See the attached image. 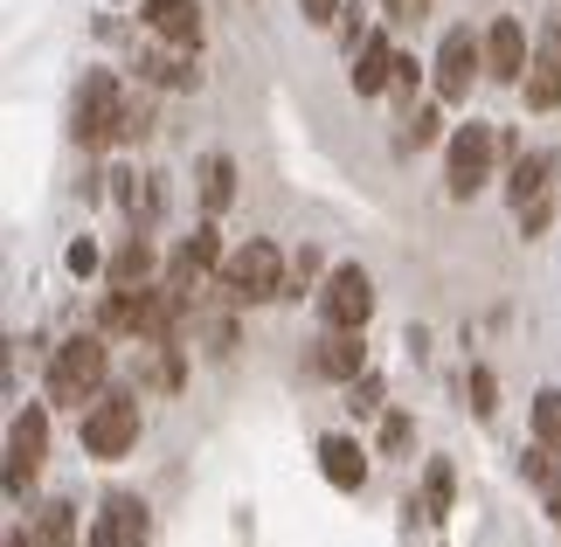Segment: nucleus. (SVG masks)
<instances>
[{
	"label": "nucleus",
	"mask_w": 561,
	"mask_h": 547,
	"mask_svg": "<svg viewBox=\"0 0 561 547\" xmlns=\"http://www.w3.org/2000/svg\"><path fill=\"white\" fill-rule=\"evenodd\" d=\"M396 62H402V49L388 35H368L354 49V98H381L388 83H396Z\"/></svg>",
	"instance_id": "nucleus-17"
},
{
	"label": "nucleus",
	"mask_w": 561,
	"mask_h": 547,
	"mask_svg": "<svg viewBox=\"0 0 561 547\" xmlns=\"http://www.w3.org/2000/svg\"><path fill=\"white\" fill-rule=\"evenodd\" d=\"M548 223H554V202H548V194H541V202H527V208H520V236H541Z\"/></svg>",
	"instance_id": "nucleus-33"
},
{
	"label": "nucleus",
	"mask_w": 561,
	"mask_h": 547,
	"mask_svg": "<svg viewBox=\"0 0 561 547\" xmlns=\"http://www.w3.org/2000/svg\"><path fill=\"white\" fill-rule=\"evenodd\" d=\"M554 173H561V160H554V152H513V173H506V202H513V208L541 202V194L554 187Z\"/></svg>",
	"instance_id": "nucleus-18"
},
{
	"label": "nucleus",
	"mask_w": 561,
	"mask_h": 547,
	"mask_svg": "<svg viewBox=\"0 0 561 547\" xmlns=\"http://www.w3.org/2000/svg\"><path fill=\"white\" fill-rule=\"evenodd\" d=\"M139 21L167 49H202V8L194 0H139Z\"/></svg>",
	"instance_id": "nucleus-14"
},
{
	"label": "nucleus",
	"mask_w": 561,
	"mask_h": 547,
	"mask_svg": "<svg viewBox=\"0 0 561 547\" xmlns=\"http://www.w3.org/2000/svg\"><path fill=\"white\" fill-rule=\"evenodd\" d=\"M430 8H437V0H381V14L396 21V29H423Z\"/></svg>",
	"instance_id": "nucleus-30"
},
{
	"label": "nucleus",
	"mask_w": 561,
	"mask_h": 547,
	"mask_svg": "<svg viewBox=\"0 0 561 547\" xmlns=\"http://www.w3.org/2000/svg\"><path fill=\"white\" fill-rule=\"evenodd\" d=\"M479 77H485V35L450 29V35L437 42V62H430V91H437L444 104H465Z\"/></svg>",
	"instance_id": "nucleus-7"
},
{
	"label": "nucleus",
	"mask_w": 561,
	"mask_h": 547,
	"mask_svg": "<svg viewBox=\"0 0 561 547\" xmlns=\"http://www.w3.org/2000/svg\"><path fill=\"white\" fill-rule=\"evenodd\" d=\"M28 534H35V547H77V506L70 499H42L28 513Z\"/></svg>",
	"instance_id": "nucleus-20"
},
{
	"label": "nucleus",
	"mask_w": 561,
	"mask_h": 547,
	"mask_svg": "<svg viewBox=\"0 0 561 547\" xmlns=\"http://www.w3.org/2000/svg\"><path fill=\"white\" fill-rule=\"evenodd\" d=\"M146 540H153V513H146V499L139 492H104L83 547H146Z\"/></svg>",
	"instance_id": "nucleus-9"
},
{
	"label": "nucleus",
	"mask_w": 561,
	"mask_h": 547,
	"mask_svg": "<svg viewBox=\"0 0 561 547\" xmlns=\"http://www.w3.org/2000/svg\"><path fill=\"white\" fill-rule=\"evenodd\" d=\"M306 375L312 381H360L368 375V333H347V326H327L312 346H306Z\"/></svg>",
	"instance_id": "nucleus-10"
},
{
	"label": "nucleus",
	"mask_w": 561,
	"mask_h": 547,
	"mask_svg": "<svg viewBox=\"0 0 561 547\" xmlns=\"http://www.w3.org/2000/svg\"><path fill=\"white\" fill-rule=\"evenodd\" d=\"M8 547H35V534H28V527H14V534H8Z\"/></svg>",
	"instance_id": "nucleus-35"
},
{
	"label": "nucleus",
	"mask_w": 561,
	"mask_h": 547,
	"mask_svg": "<svg viewBox=\"0 0 561 547\" xmlns=\"http://www.w3.org/2000/svg\"><path fill=\"white\" fill-rule=\"evenodd\" d=\"M402 146H437V133H444V118H437V104H416V112H402Z\"/></svg>",
	"instance_id": "nucleus-26"
},
{
	"label": "nucleus",
	"mask_w": 561,
	"mask_h": 547,
	"mask_svg": "<svg viewBox=\"0 0 561 547\" xmlns=\"http://www.w3.org/2000/svg\"><path fill=\"white\" fill-rule=\"evenodd\" d=\"M70 271L91 277V271H98V243H70Z\"/></svg>",
	"instance_id": "nucleus-34"
},
{
	"label": "nucleus",
	"mask_w": 561,
	"mask_h": 547,
	"mask_svg": "<svg viewBox=\"0 0 561 547\" xmlns=\"http://www.w3.org/2000/svg\"><path fill=\"white\" fill-rule=\"evenodd\" d=\"M347 409H354V415H375V409H381V375L347 381Z\"/></svg>",
	"instance_id": "nucleus-31"
},
{
	"label": "nucleus",
	"mask_w": 561,
	"mask_h": 547,
	"mask_svg": "<svg viewBox=\"0 0 561 547\" xmlns=\"http://www.w3.org/2000/svg\"><path fill=\"white\" fill-rule=\"evenodd\" d=\"M112 333H70L49 354V375H42V396L49 409H91L104 396V381H112Z\"/></svg>",
	"instance_id": "nucleus-2"
},
{
	"label": "nucleus",
	"mask_w": 561,
	"mask_h": 547,
	"mask_svg": "<svg viewBox=\"0 0 561 547\" xmlns=\"http://www.w3.org/2000/svg\"><path fill=\"white\" fill-rule=\"evenodd\" d=\"M139 430H146L139 388H104L91 409H77V444L91 451L98 465H118V457L139 444Z\"/></svg>",
	"instance_id": "nucleus-3"
},
{
	"label": "nucleus",
	"mask_w": 561,
	"mask_h": 547,
	"mask_svg": "<svg viewBox=\"0 0 561 547\" xmlns=\"http://www.w3.org/2000/svg\"><path fill=\"white\" fill-rule=\"evenodd\" d=\"M520 471H527V486H534V492H541V486H548V478L561 471V457H554V444H541V436H534V444L520 451Z\"/></svg>",
	"instance_id": "nucleus-24"
},
{
	"label": "nucleus",
	"mask_w": 561,
	"mask_h": 547,
	"mask_svg": "<svg viewBox=\"0 0 561 547\" xmlns=\"http://www.w3.org/2000/svg\"><path fill=\"white\" fill-rule=\"evenodd\" d=\"M450 499H458V478H450V465L437 457V465L423 471V492L409 499V513H416V520H430V527H444V520H450Z\"/></svg>",
	"instance_id": "nucleus-19"
},
{
	"label": "nucleus",
	"mask_w": 561,
	"mask_h": 547,
	"mask_svg": "<svg viewBox=\"0 0 561 547\" xmlns=\"http://www.w3.org/2000/svg\"><path fill=\"white\" fill-rule=\"evenodd\" d=\"M520 98L527 112H561V21H548L541 42H534V62L520 77Z\"/></svg>",
	"instance_id": "nucleus-12"
},
{
	"label": "nucleus",
	"mask_w": 561,
	"mask_h": 547,
	"mask_svg": "<svg viewBox=\"0 0 561 547\" xmlns=\"http://www.w3.org/2000/svg\"><path fill=\"white\" fill-rule=\"evenodd\" d=\"M527 29H520V14H492V29H485V77L492 83H520L527 77Z\"/></svg>",
	"instance_id": "nucleus-13"
},
{
	"label": "nucleus",
	"mask_w": 561,
	"mask_h": 547,
	"mask_svg": "<svg viewBox=\"0 0 561 547\" xmlns=\"http://www.w3.org/2000/svg\"><path fill=\"white\" fill-rule=\"evenodd\" d=\"M534 436L561 451V388H541V396H534Z\"/></svg>",
	"instance_id": "nucleus-23"
},
{
	"label": "nucleus",
	"mask_w": 561,
	"mask_h": 547,
	"mask_svg": "<svg viewBox=\"0 0 561 547\" xmlns=\"http://www.w3.org/2000/svg\"><path fill=\"white\" fill-rule=\"evenodd\" d=\"M42 465H49V402H28L8 423V499H28Z\"/></svg>",
	"instance_id": "nucleus-6"
},
{
	"label": "nucleus",
	"mask_w": 561,
	"mask_h": 547,
	"mask_svg": "<svg viewBox=\"0 0 561 547\" xmlns=\"http://www.w3.org/2000/svg\"><path fill=\"white\" fill-rule=\"evenodd\" d=\"M340 8H347V0H298V14H306L312 29H333V21H340Z\"/></svg>",
	"instance_id": "nucleus-32"
},
{
	"label": "nucleus",
	"mask_w": 561,
	"mask_h": 547,
	"mask_svg": "<svg viewBox=\"0 0 561 547\" xmlns=\"http://www.w3.org/2000/svg\"><path fill=\"white\" fill-rule=\"evenodd\" d=\"M167 277V264H160V250L146 243V236H125V250L104 264V284L112 292H146V284H160Z\"/></svg>",
	"instance_id": "nucleus-15"
},
{
	"label": "nucleus",
	"mask_w": 561,
	"mask_h": 547,
	"mask_svg": "<svg viewBox=\"0 0 561 547\" xmlns=\"http://www.w3.org/2000/svg\"><path fill=\"white\" fill-rule=\"evenodd\" d=\"M500 125H458V133L444 139V194L450 202H471V194H485V181H492V160H500Z\"/></svg>",
	"instance_id": "nucleus-5"
},
{
	"label": "nucleus",
	"mask_w": 561,
	"mask_h": 547,
	"mask_svg": "<svg viewBox=\"0 0 561 547\" xmlns=\"http://www.w3.org/2000/svg\"><path fill=\"white\" fill-rule=\"evenodd\" d=\"M229 202H236V160H229V152H208V160H202V208L222 215Z\"/></svg>",
	"instance_id": "nucleus-22"
},
{
	"label": "nucleus",
	"mask_w": 561,
	"mask_h": 547,
	"mask_svg": "<svg viewBox=\"0 0 561 547\" xmlns=\"http://www.w3.org/2000/svg\"><path fill=\"white\" fill-rule=\"evenodd\" d=\"M194 49H181V56H139V83H167V91H194L202 83V70L187 62Z\"/></svg>",
	"instance_id": "nucleus-21"
},
{
	"label": "nucleus",
	"mask_w": 561,
	"mask_h": 547,
	"mask_svg": "<svg viewBox=\"0 0 561 547\" xmlns=\"http://www.w3.org/2000/svg\"><path fill=\"white\" fill-rule=\"evenodd\" d=\"M146 133H153V104L125 91L118 70H83L77 104H70V139L83 152H104V146H133Z\"/></svg>",
	"instance_id": "nucleus-1"
},
{
	"label": "nucleus",
	"mask_w": 561,
	"mask_h": 547,
	"mask_svg": "<svg viewBox=\"0 0 561 547\" xmlns=\"http://www.w3.org/2000/svg\"><path fill=\"white\" fill-rule=\"evenodd\" d=\"M409 444H416V423H409L402 409H388V415H381V457H402Z\"/></svg>",
	"instance_id": "nucleus-27"
},
{
	"label": "nucleus",
	"mask_w": 561,
	"mask_h": 547,
	"mask_svg": "<svg viewBox=\"0 0 561 547\" xmlns=\"http://www.w3.org/2000/svg\"><path fill=\"white\" fill-rule=\"evenodd\" d=\"M319 471H327V486L333 492H360L368 486V451L354 444V436H319Z\"/></svg>",
	"instance_id": "nucleus-16"
},
{
	"label": "nucleus",
	"mask_w": 561,
	"mask_h": 547,
	"mask_svg": "<svg viewBox=\"0 0 561 547\" xmlns=\"http://www.w3.org/2000/svg\"><path fill=\"white\" fill-rule=\"evenodd\" d=\"M285 250L264 243V236H250V243H236L222 257V271H215V292H222L229 305H271L285 298Z\"/></svg>",
	"instance_id": "nucleus-4"
},
{
	"label": "nucleus",
	"mask_w": 561,
	"mask_h": 547,
	"mask_svg": "<svg viewBox=\"0 0 561 547\" xmlns=\"http://www.w3.org/2000/svg\"><path fill=\"white\" fill-rule=\"evenodd\" d=\"M312 277H319V250L306 243V250L291 257V284H285V298H306V292H312Z\"/></svg>",
	"instance_id": "nucleus-29"
},
{
	"label": "nucleus",
	"mask_w": 561,
	"mask_h": 547,
	"mask_svg": "<svg viewBox=\"0 0 561 547\" xmlns=\"http://www.w3.org/2000/svg\"><path fill=\"white\" fill-rule=\"evenodd\" d=\"M222 271V236H215V223H202L194 236H181L174 243V257H167V284H174V292H202V284Z\"/></svg>",
	"instance_id": "nucleus-11"
},
{
	"label": "nucleus",
	"mask_w": 561,
	"mask_h": 547,
	"mask_svg": "<svg viewBox=\"0 0 561 547\" xmlns=\"http://www.w3.org/2000/svg\"><path fill=\"white\" fill-rule=\"evenodd\" d=\"M416 83H423V62L402 56V62H396V83H388V98H396L402 112H416Z\"/></svg>",
	"instance_id": "nucleus-28"
},
{
	"label": "nucleus",
	"mask_w": 561,
	"mask_h": 547,
	"mask_svg": "<svg viewBox=\"0 0 561 547\" xmlns=\"http://www.w3.org/2000/svg\"><path fill=\"white\" fill-rule=\"evenodd\" d=\"M319 319L347 326V333H368V319H375V277L360 271V264H333L327 284H319Z\"/></svg>",
	"instance_id": "nucleus-8"
},
{
	"label": "nucleus",
	"mask_w": 561,
	"mask_h": 547,
	"mask_svg": "<svg viewBox=\"0 0 561 547\" xmlns=\"http://www.w3.org/2000/svg\"><path fill=\"white\" fill-rule=\"evenodd\" d=\"M465 396H471V415H492V409H500V375H492V367H471Z\"/></svg>",
	"instance_id": "nucleus-25"
}]
</instances>
